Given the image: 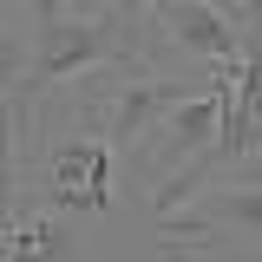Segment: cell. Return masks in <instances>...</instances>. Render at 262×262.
Instances as JSON below:
<instances>
[{"label": "cell", "instance_id": "obj_3", "mask_svg": "<svg viewBox=\"0 0 262 262\" xmlns=\"http://www.w3.org/2000/svg\"><path fill=\"white\" fill-rule=\"evenodd\" d=\"M177 236H243V243H262V184H216L196 210L164 216V243H177Z\"/></svg>", "mask_w": 262, "mask_h": 262}, {"label": "cell", "instance_id": "obj_2", "mask_svg": "<svg viewBox=\"0 0 262 262\" xmlns=\"http://www.w3.org/2000/svg\"><path fill=\"white\" fill-rule=\"evenodd\" d=\"M184 98H196L190 79H125L118 92L98 105V138H105V144H138V138L158 125V118H170Z\"/></svg>", "mask_w": 262, "mask_h": 262}, {"label": "cell", "instance_id": "obj_11", "mask_svg": "<svg viewBox=\"0 0 262 262\" xmlns=\"http://www.w3.org/2000/svg\"><path fill=\"white\" fill-rule=\"evenodd\" d=\"M7 236H13V216H7V210H0V243H7Z\"/></svg>", "mask_w": 262, "mask_h": 262}, {"label": "cell", "instance_id": "obj_4", "mask_svg": "<svg viewBox=\"0 0 262 262\" xmlns=\"http://www.w3.org/2000/svg\"><path fill=\"white\" fill-rule=\"evenodd\" d=\"M158 27L170 46H184L196 59H216V66H236V53H243V27L216 0H170V7H158Z\"/></svg>", "mask_w": 262, "mask_h": 262}, {"label": "cell", "instance_id": "obj_13", "mask_svg": "<svg viewBox=\"0 0 262 262\" xmlns=\"http://www.w3.org/2000/svg\"><path fill=\"white\" fill-rule=\"evenodd\" d=\"M256 33H262V27H256Z\"/></svg>", "mask_w": 262, "mask_h": 262}, {"label": "cell", "instance_id": "obj_5", "mask_svg": "<svg viewBox=\"0 0 262 262\" xmlns=\"http://www.w3.org/2000/svg\"><path fill=\"white\" fill-rule=\"evenodd\" d=\"M223 98H229V66L203 85L196 98H184L170 118H164V164H184V158H196V151H210L216 144V125H223Z\"/></svg>", "mask_w": 262, "mask_h": 262}, {"label": "cell", "instance_id": "obj_6", "mask_svg": "<svg viewBox=\"0 0 262 262\" xmlns=\"http://www.w3.org/2000/svg\"><path fill=\"white\" fill-rule=\"evenodd\" d=\"M0 262H79V229L59 210H27V216H13Z\"/></svg>", "mask_w": 262, "mask_h": 262}, {"label": "cell", "instance_id": "obj_7", "mask_svg": "<svg viewBox=\"0 0 262 262\" xmlns=\"http://www.w3.org/2000/svg\"><path fill=\"white\" fill-rule=\"evenodd\" d=\"M27 112H33V98L27 92H13V98H0V210L7 216H20V138H27Z\"/></svg>", "mask_w": 262, "mask_h": 262}, {"label": "cell", "instance_id": "obj_8", "mask_svg": "<svg viewBox=\"0 0 262 262\" xmlns=\"http://www.w3.org/2000/svg\"><path fill=\"white\" fill-rule=\"evenodd\" d=\"M27 33H0V98L20 92V79H27Z\"/></svg>", "mask_w": 262, "mask_h": 262}, {"label": "cell", "instance_id": "obj_10", "mask_svg": "<svg viewBox=\"0 0 262 262\" xmlns=\"http://www.w3.org/2000/svg\"><path fill=\"white\" fill-rule=\"evenodd\" d=\"M243 27H262V0H249V7H243Z\"/></svg>", "mask_w": 262, "mask_h": 262}, {"label": "cell", "instance_id": "obj_12", "mask_svg": "<svg viewBox=\"0 0 262 262\" xmlns=\"http://www.w3.org/2000/svg\"><path fill=\"white\" fill-rule=\"evenodd\" d=\"M125 7H170V0H125Z\"/></svg>", "mask_w": 262, "mask_h": 262}, {"label": "cell", "instance_id": "obj_1", "mask_svg": "<svg viewBox=\"0 0 262 262\" xmlns=\"http://www.w3.org/2000/svg\"><path fill=\"white\" fill-rule=\"evenodd\" d=\"M138 7H112V13H59V20H33V59L20 92L39 98L79 79V72H98V66H118L138 53Z\"/></svg>", "mask_w": 262, "mask_h": 262}, {"label": "cell", "instance_id": "obj_9", "mask_svg": "<svg viewBox=\"0 0 262 262\" xmlns=\"http://www.w3.org/2000/svg\"><path fill=\"white\" fill-rule=\"evenodd\" d=\"M59 13H72L66 0H33V20H59Z\"/></svg>", "mask_w": 262, "mask_h": 262}]
</instances>
